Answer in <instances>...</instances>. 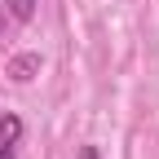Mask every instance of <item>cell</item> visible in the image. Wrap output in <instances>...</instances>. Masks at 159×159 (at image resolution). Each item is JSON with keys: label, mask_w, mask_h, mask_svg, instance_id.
Returning <instances> with one entry per match:
<instances>
[{"label": "cell", "mask_w": 159, "mask_h": 159, "mask_svg": "<svg viewBox=\"0 0 159 159\" xmlns=\"http://www.w3.org/2000/svg\"><path fill=\"white\" fill-rule=\"evenodd\" d=\"M18 142H22V119L0 115V159H18Z\"/></svg>", "instance_id": "cell-1"}, {"label": "cell", "mask_w": 159, "mask_h": 159, "mask_svg": "<svg viewBox=\"0 0 159 159\" xmlns=\"http://www.w3.org/2000/svg\"><path fill=\"white\" fill-rule=\"evenodd\" d=\"M35 75H40V53H18L9 62V80H18V84H27Z\"/></svg>", "instance_id": "cell-2"}, {"label": "cell", "mask_w": 159, "mask_h": 159, "mask_svg": "<svg viewBox=\"0 0 159 159\" xmlns=\"http://www.w3.org/2000/svg\"><path fill=\"white\" fill-rule=\"evenodd\" d=\"M5 5H9V13L18 18V22H31L35 18V0H5Z\"/></svg>", "instance_id": "cell-3"}, {"label": "cell", "mask_w": 159, "mask_h": 159, "mask_svg": "<svg viewBox=\"0 0 159 159\" xmlns=\"http://www.w3.org/2000/svg\"><path fill=\"white\" fill-rule=\"evenodd\" d=\"M80 159H97V146H84V150H80Z\"/></svg>", "instance_id": "cell-4"}]
</instances>
